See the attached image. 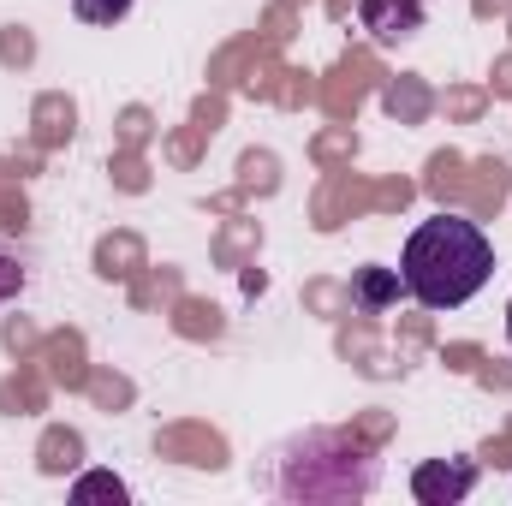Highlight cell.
I'll list each match as a JSON object with an SVG mask.
<instances>
[{"label":"cell","instance_id":"6da1fadb","mask_svg":"<svg viewBox=\"0 0 512 506\" xmlns=\"http://www.w3.org/2000/svg\"><path fill=\"white\" fill-rule=\"evenodd\" d=\"M495 274V245L477 221L465 215H429L411 227L399 251V286L423 310H459L471 304Z\"/></svg>","mask_w":512,"mask_h":506},{"label":"cell","instance_id":"7a4b0ae2","mask_svg":"<svg viewBox=\"0 0 512 506\" xmlns=\"http://www.w3.org/2000/svg\"><path fill=\"white\" fill-rule=\"evenodd\" d=\"M382 459L346 429H304L274 453V495L304 506H346L376 495Z\"/></svg>","mask_w":512,"mask_h":506},{"label":"cell","instance_id":"3957f363","mask_svg":"<svg viewBox=\"0 0 512 506\" xmlns=\"http://www.w3.org/2000/svg\"><path fill=\"white\" fill-rule=\"evenodd\" d=\"M477 489V465L471 459H423L411 471V495L423 506H459Z\"/></svg>","mask_w":512,"mask_h":506},{"label":"cell","instance_id":"277c9868","mask_svg":"<svg viewBox=\"0 0 512 506\" xmlns=\"http://www.w3.org/2000/svg\"><path fill=\"white\" fill-rule=\"evenodd\" d=\"M358 18L382 48H393V42H411L429 12H423V0H358Z\"/></svg>","mask_w":512,"mask_h":506},{"label":"cell","instance_id":"5b68a950","mask_svg":"<svg viewBox=\"0 0 512 506\" xmlns=\"http://www.w3.org/2000/svg\"><path fill=\"white\" fill-rule=\"evenodd\" d=\"M352 292H358V304H370V310H387L405 286H399V268H358V280H352Z\"/></svg>","mask_w":512,"mask_h":506},{"label":"cell","instance_id":"8992f818","mask_svg":"<svg viewBox=\"0 0 512 506\" xmlns=\"http://www.w3.org/2000/svg\"><path fill=\"white\" fill-rule=\"evenodd\" d=\"M72 501H126V483L108 477V471H96V477H78L72 483Z\"/></svg>","mask_w":512,"mask_h":506},{"label":"cell","instance_id":"52a82bcc","mask_svg":"<svg viewBox=\"0 0 512 506\" xmlns=\"http://www.w3.org/2000/svg\"><path fill=\"white\" fill-rule=\"evenodd\" d=\"M72 12H78L84 24H120L131 12V0H72Z\"/></svg>","mask_w":512,"mask_h":506},{"label":"cell","instance_id":"ba28073f","mask_svg":"<svg viewBox=\"0 0 512 506\" xmlns=\"http://www.w3.org/2000/svg\"><path fill=\"white\" fill-rule=\"evenodd\" d=\"M507 340H512V304H507Z\"/></svg>","mask_w":512,"mask_h":506}]
</instances>
